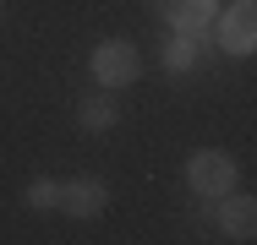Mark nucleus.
<instances>
[{
  "mask_svg": "<svg viewBox=\"0 0 257 245\" xmlns=\"http://www.w3.org/2000/svg\"><path fill=\"white\" fill-rule=\"evenodd\" d=\"M104 202H109V191H104V180H93V174H82V180L60 186V207H66L71 218H99Z\"/></svg>",
  "mask_w": 257,
  "mask_h": 245,
  "instance_id": "nucleus-6",
  "label": "nucleus"
},
{
  "mask_svg": "<svg viewBox=\"0 0 257 245\" xmlns=\"http://www.w3.org/2000/svg\"><path fill=\"white\" fill-rule=\"evenodd\" d=\"M137 76H143L137 44H126V38H104V44H93V82H104V88H132Z\"/></svg>",
  "mask_w": 257,
  "mask_h": 245,
  "instance_id": "nucleus-1",
  "label": "nucleus"
},
{
  "mask_svg": "<svg viewBox=\"0 0 257 245\" xmlns=\"http://www.w3.org/2000/svg\"><path fill=\"white\" fill-rule=\"evenodd\" d=\"M22 202H28L33 212H50V207H60V180H28Z\"/></svg>",
  "mask_w": 257,
  "mask_h": 245,
  "instance_id": "nucleus-9",
  "label": "nucleus"
},
{
  "mask_svg": "<svg viewBox=\"0 0 257 245\" xmlns=\"http://www.w3.org/2000/svg\"><path fill=\"white\" fill-rule=\"evenodd\" d=\"M186 186L208 202H219L224 191H235V164L224 158V152H197L192 164H186Z\"/></svg>",
  "mask_w": 257,
  "mask_h": 245,
  "instance_id": "nucleus-2",
  "label": "nucleus"
},
{
  "mask_svg": "<svg viewBox=\"0 0 257 245\" xmlns=\"http://www.w3.org/2000/svg\"><path fill=\"white\" fill-rule=\"evenodd\" d=\"M115 120H120V114H115L109 98H82V104H77V126H82V131H109Z\"/></svg>",
  "mask_w": 257,
  "mask_h": 245,
  "instance_id": "nucleus-7",
  "label": "nucleus"
},
{
  "mask_svg": "<svg viewBox=\"0 0 257 245\" xmlns=\"http://www.w3.org/2000/svg\"><path fill=\"white\" fill-rule=\"evenodd\" d=\"M219 44H224V54H252L257 49V6L252 0L224 6V16H219Z\"/></svg>",
  "mask_w": 257,
  "mask_h": 245,
  "instance_id": "nucleus-3",
  "label": "nucleus"
},
{
  "mask_svg": "<svg viewBox=\"0 0 257 245\" xmlns=\"http://www.w3.org/2000/svg\"><path fill=\"white\" fill-rule=\"evenodd\" d=\"M148 6H154L170 28H181V33H192V38H203L208 22L219 16V0H148Z\"/></svg>",
  "mask_w": 257,
  "mask_h": 245,
  "instance_id": "nucleus-4",
  "label": "nucleus"
},
{
  "mask_svg": "<svg viewBox=\"0 0 257 245\" xmlns=\"http://www.w3.org/2000/svg\"><path fill=\"white\" fill-rule=\"evenodd\" d=\"M0 11H6V6H0Z\"/></svg>",
  "mask_w": 257,
  "mask_h": 245,
  "instance_id": "nucleus-10",
  "label": "nucleus"
},
{
  "mask_svg": "<svg viewBox=\"0 0 257 245\" xmlns=\"http://www.w3.org/2000/svg\"><path fill=\"white\" fill-rule=\"evenodd\" d=\"M164 66H170L175 76H181V71H192V66H197V38H192V33L170 38V44H164Z\"/></svg>",
  "mask_w": 257,
  "mask_h": 245,
  "instance_id": "nucleus-8",
  "label": "nucleus"
},
{
  "mask_svg": "<svg viewBox=\"0 0 257 245\" xmlns=\"http://www.w3.org/2000/svg\"><path fill=\"white\" fill-rule=\"evenodd\" d=\"M219 234L224 240H252L257 234V202L252 196H219Z\"/></svg>",
  "mask_w": 257,
  "mask_h": 245,
  "instance_id": "nucleus-5",
  "label": "nucleus"
}]
</instances>
